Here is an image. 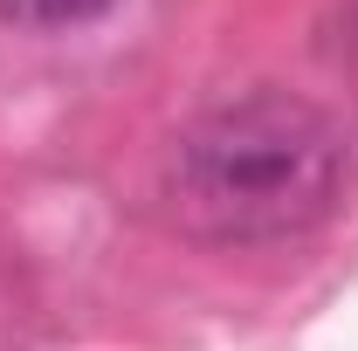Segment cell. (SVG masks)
Returning a JSON list of instances; mask_svg holds the SVG:
<instances>
[{
    "label": "cell",
    "mask_w": 358,
    "mask_h": 351,
    "mask_svg": "<svg viewBox=\"0 0 358 351\" xmlns=\"http://www.w3.org/2000/svg\"><path fill=\"white\" fill-rule=\"evenodd\" d=\"M345 193V138L296 89H248L193 117L166 166V207L193 241L262 248L331 220Z\"/></svg>",
    "instance_id": "cell-1"
},
{
    "label": "cell",
    "mask_w": 358,
    "mask_h": 351,
    "mask_svg": "<svg viewBox=\"0 0 358 351\" xmlns=\"http://www.w3.org/2000/svg\"><path fill=\"white\" fill-rule=\"evenodd\" d=\"M14 21H35V28H69V21H96L103 7L117 0H0Z\"/></svg>",
    "instance_id": "cell-2"
}]
</instances>
